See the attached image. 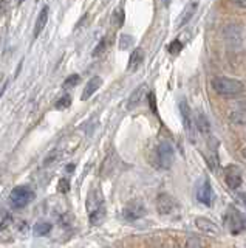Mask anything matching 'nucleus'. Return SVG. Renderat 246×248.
Masks as SVG:
<instances>
[{"instance_id":"5","label":"nucleus","mask_w":246,"mask_h":248,"mask_svg":"<svg viewBox=\"0 0 246 248\" xmlns=\"http://www.w3.org/2000/svg\"><path fill=\"white\" fill-rule=\"evenodd\" d=\"M157 166L159 169H169L174 165V160H175V151L171 143L163 141L159 143L157 147Z\"/></svg>"},{"instance_id":"4","label":"nucleus","mask_w":246,"mask_h":248,"mask_svg":"<svg viewBox=\"0 0 246 248\" xmlns=\"http://www.w3.org/2000/svg\"><path fill=\"white\" fill-rule=\"evenodd\" d=\"M225 225L231 232L237 234V232H240L246 228V217L237 208L229 206L225 214Z\"/></svg>"},{"instance_id":"33","label":"nucleus","mask_w":246,"mask_h":248,"mask_svg":"<svg viewBox=\"0 0 246 248\" xmlns=\"http://www.w3.org/2000/svg\"><path fill=\"white\" fill-rule=\"evenodd\" d=\"M17 2H19V3H24V2H25V0H17Z\"/></svg>"},{"instance_id":"13","label":"nucleus","mask_w":246,"mask_h":248,"mask_svg":"<svg viewBox=\"0 0 246 248\" xmlns=\"http://www.w3.org/2000/svg\"><path fill=\"white\" fill-rule=\"evenodd\" d=\"M144 61V51L141 48H136L133 50V53L130 54V59H129V64H127V72L130 73H135L138 68L141 67Z\"/></svg>"},{"instance_id":"10","label":"nucleus","mask_w":246,"mask_h":248,"mask_svg":"<svg viewBox=\"0 0 246 248\" xmlns=\"http://www.w3.org/2000/svg\"><path fill=\"white\" fill-rule=\"evenodd\" d=\"M197 199L202 205L206 206H211L212 205V200H214V191H212V186L209 183V180H203L202 185L197 188Z\"/></svg>"},{"instance_id":"29","label":"nucleus","mask_w":246,"mask_h":248,"mask_svg":"<svg viewBox=\"0 0 246 248\" xmlns=\"http://www.w3.org/2000/svg\"><path fill=\"white\" fill-rule=\"evenodd\" d=\"M237 199H238V202H240L242 205H245V208H246V196H245V194H237Z\"/></svg>"},{"instance_id":"14","label":"nucleus","mask_w":246,"mask_h":248,"mask_svg":"<svg viewBox=\"0 0 246 248\" xmlns=\"http://www.w3.org/2000/svg\"><path fill=\"white\" fill-rule=\"evenodd\" d=\"M48 10L50 8L48 6H43L39 16H37V20H36V25H34V37H37L41 33H42V30L45 28V25H47V22H48Z\"/></svg>"},{"instance_id":"25","label":"nucleus","mask_w":246,"mask_h":248,"mask_svg":"<svg viewBox=\"0 0 246 248\" xmlns=\"http://www.w3.org/2000/svg\"><path fill=\"white\" fill-rule=\"evenodd\" d=\"M181 48H183V45H181V42L180 41H174L171 45H169V53H172V54H176L178 51H181Z\"/></svg>"},{"instance_id":"19","label":"nucleus","mask_w":246,"mask_h":248,"mask_svg":"<svg viewBox=\"0 0 246 248\" xmlns=\"http://www.w3.org/2000/svg\"><path fill=\"white\" fill-rule=\"evenodd\" d=\"M124 19H126V16H124V10L122 8H116V10L113 11V16H112V22H113V25L119 28L124 25Z\"/></svg>"},{"instance_id":"24","label":"nucleus","mask_w":246,"mask_h":248,"mask_svg":"<svg viewBox=\"0 0 246 248\" xmlns=\"http://www.w3.org/2000/svg\"><path fill=\"white\" fill-rule=\"evenodd\" d=\"M186 248H204V245H203V242L198 237H189L188 244H186Z\"/></svg>"},{"instance_id":"28","label":"nucleus","mask_w":246,"mask_h":248,"mask_svg":"<svg viewBox=\"0 0 246 248\" xmlns=\"http://www.w3.org/2000/svg\"><path fill=\"white\" fill-rule=\"evenodd\" d=\"M149 103H150V108L153 113H157V106H155V95L153 93H149Z\"/></svg>"},{"instance_id":"22","label":"nucleus","mask_w":246,"mask_h":248,"mask_svg":"<svg viewBox=\"0 0 246 248\" xmlns=\"http://www.w3.org/2000/svg\"><path fill=\"white\" fill-rule=\"evenodd\" d=\"M79 79H81V78H79V75H70V76H68L67 79L64 81V87H65V89L74 87V85L79 82Z\"/></svg>"},{"instance_id":"16","label":"nucleus","mask_w":246,"mask_h":248,"mask_svg":"<svg viewBox=\"0 0 246 248\" xmlns=\"http://www.w3.org/2000/svg\"><path fill=\"white\" fill-rule=\"evenodd\" d=\"M145 85H141V87H138L132 95H130V98L127 99V108L129 110H132V108H135L138 104L141 103V99H143V96H144V93H145Z\"/></svg>"},{"instance_id":"17","label":"nucleus","mask_w":246,"mask_h":248,"mask_svg":"<svg viewBox=\"0 0 246 248\" xmlns=\"http://www.w3.org/2000/svg\"><path fill=\"white\" fill-rule=\"evenodd\" d=\"M195 8H197V2H190L186 8H184V13H183V16L180 17V27L186 25V23L190 20V17L195 13Z\"/></svg>"},{"instance_id":"7","label":"nucleus","mask_w":246,"mask_h":248,"mask_svg":"<svg viewBox=\"0 0 246 248\" xmlns=\"http://www.w3.org/2000/svg\"><path fill=\"white\" fill-rule=\"evenodd\" d=\"M157 209L159 214L169 216L178 211V202H176L171 194H159L157 197Z\"/></svg>"},{"instance_id":"20","label":"nucleus","mask_w":246,"mask_h":248,"mask_svg":"<svg viewBox=\"0 0 246 248\" xmlns=\"http://www.w3.org/2000/svg\"><path fill=\"white\" fill-rule=\"evenodd\" d=\"M70 106H72V96L70 95L60 96L56 103V108H59V110H64V108H68Z\"/></svg>"},{"instance_id":"8","label":"nucleus","mask_w":246,"mask_h":248,"mask_svg":"<svg viewBox=\"0 0 246 248\" xmlns=\"http://www.w3.org/2000/svg\"><path fill=\"white\" fill-rule=\"evenodd\" d=\"M145 214V206L141 200H130L122 209V216L126 220H138Z\"/></svg>"},{"instance_id":"3","label":"nucleus","mask_w":246,"mask_h":248,"mask_svg":"<svg viewBox=\"0 0 246 248\" xmlns=\"http://www.w3.org/2000/svg\"><path fill=\"white\" fill-rule=\"evenodd\" d=\"M36 199V192L29 186H16L10 194V203L13 208L22 209Z\"/></svg>"},{"instance_id":"26","label":"nucleus","mask_w":246,"mask_h":248,"mask_svg":"<svg viewBox=\"0 0 246 248\" xmlns=\"http://www.w3.org/2000/svg\"><path fill=\"white\" fill-rule=\"evenodd\" d=\"M68 189H70V183H68V180H65V178H62V180L59 182V191L68 192Z\"/></svg>"},{"instance_id":"11","label":"nucleus","mask_w":246,"mask_h":248,"mask_svg":"<svg viewBox=\"0 0 246 248\" xmlns=\"http://www.w3.org/2000/svg\"><path fill=\"white\" fill-rule=\"evenodd\" d=\"M195 223H197L198 230L203 231L204 234H207V236H218L220 230H218V227L212 220L206 219V217H198V219L195 220Z\"/></svg>"},{"instance_id":"12","label":"nucleus","mask_w":246,"mask_h":248,"mask_svg":"<svg viewBox=\"0 0 246 248\" xmlns=\"http://www.w3.org/2000/svg\"><path fill=\"white\" fill-rule=\"evenodd\" d=\"M101 85H102V78H99V76L91 78V79L86 84V87H84L81 99L82 101H87L96 90H99V87H101Z\"/></svg>"},{"instance_id":"18","label":"nucleus","mask_w":246,"mask_h":248,"mask_svg":"<svg viewBox=\"0 0 246 248\" xmlns=\"http://www.w3.org/2000/svg\"><path fill=\"white\" fill-rule=\"evenodd\" d=\"M51 228H53V225L50 222H37L34 225V234L36 236H47L51 231Z\"/></svg>"},{"instance_id":"27","label":"nucleus","mask_w":246,"mask_h":248,"mask_svg":"<svg viewBox=\"0 0 246 248\" xmlns=\"http://www.w3.org/2000/svg\"><path fill=\"white\" fill-rule=\"evenodd\" d=\"M6 10H8V2L6 0H0V17H3Z\"/></svg>"},{"instance_id":"30","label":"nucleus","mask_w":246,"mask_h":248,"mask_svg":"<svg viewBox=\"0 0 246 248\" xmlns=\"http://www.w3.org/2000/svg\"><path fill=\"white\" fill-rule=\"evenodd\" d=\"M232 2H234L237 6H240V8H246V0H232Z\"/></svg>"},{"instance_id":"31","label":"nucleus","mask_w":246,"mask_h":248,"mask_svg":"<svg viewBox=\"0 0 246 248\" xmlns=\"http://www.w3.org/2000/svg\"><path fill=\"white\" fill-rule=\"evenodd\" d=\"M163 2H164V5H167L169 2H171V0H163Z\"/></svg>"},{"instance_id":"9","label":"nucleus","mask_w":246,"mask_h":248,"mask_svg":"<svg viewBox=\"0 0 246 248\" xmlns=\"http://www.w3.org/2000/svg\"><path fill=\"white\" fill-rule=\"evenodd\" d=\"M225 182L228 185V188L231 189H238L242 186L243 177H242V170L235 165H229L225 168Z\"/></svg>"},{"instance_id":"32","label":"nucleus","mask_w":246,"mask_h":248,"mask_svg":"<svg viewBox=\"0 0 246 248\" xmlns=\"http://www.w3.org/2000/svg\"><path fill=\"white\" fill-rule=\"evenodd\" d=\"M243 155H245V158H246V147H245V149H243Z\"/></svg>"},{"instance_id":"2","label":"nucleus","mask_w":246,"mask_h":248,"mask_svg":"<svg viewBox=\"0 0 246 248\" xmlns=\"http://www.w3.org/2000/svg\"><path fill=\"white\" fill-rule=\"evenodd\" d=\"M212 89L221 96H234L245 90V84L234 78L217 76L212 79Z\"/></svg>"},{"instance_id":"21","label":"nucleus","mask_w":246,"mask_h":248,"mask_svg":"<svg viewBox=\"0 0 246 248\" xmlns=\"http://www.w3.org/2000/svg\"><path fill=\"white\" fill-rule=\"evenodd\" d=\"M133 44V37L132 36H129V34H122L119 37V48L121 50H127L129 46H132Z\"/></svg>"},{"instance_id":"23","label":"nucleus","mask_w":246,"mask_h":248,"mask_svg":"<svg viewBox=\"0 0 246 248\" xmlns=\"http://www.w3.org/2000/svg\"><path fill=\"white\" fill-rule=\"evenodd\" d=\"M105 48H107V37H104L102 41L98 44L96 48L93 50V58H98L99 54H102L105 51Z\"/></svg>"},{"instance_id":"15","label":"nucleus","mask_w":246,"mask_h":248,"mask_svg":"<svg viewBox=\"0 0 246 248\" xmlns=\"http://www.w3.org/2000/svg\"><path fill=\"white\" fill-rule=\"evenodd\" d=\"M195 127H197V130L202 132L203 135H209L211 134V124H209V121H207V118H206V115L202 110L197 112Z\"/></svg>"},{"instance_id":"6","label":"nucleus","mask_w":246,"mask_h":248,"mask_svg":"<svg viewBox=\"0 0 246 248\" xmlns=\"http://www.w3.org/2000/svg\"><path fill=\"white\" fill-rule=\"evenodd\" d=\"M180 113H181V120H183V126L186 129V134L189 137V140L192 143L195 141V121H194V116H192L190 112V107L188 104L186 98H181L180 99Z\"/></svg>"},{"instance_id":"1","label":"nucleus","mask_w":246,"mask_h":248,"mask_svg":"<svg viewBox=\"0 0 246 248\" xmlns=\"http://www.w3.org/2000/svg\"><path fill=\"white\" fill-rule=\"evenodd\" d=\"M87 211H88V222L90 225H99L105 217V206H104V196L98 188L91 189L87 197Z\"/></svg>"}]
</instances>
